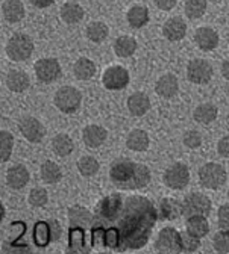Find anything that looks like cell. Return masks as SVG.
I'll return each mask as SVG.
<instances>
[{"instance_id":"obj_1","label":"cell","mask_w":229,"mask_h":254,"mask_svg":"<svg viewBox=\"0 0 229 254\" xmlns=\"http://www.w3.org/2000/svg\"><path fill=\"white\" fill-rule=\"evenodd\" d=\"M158 218L155 204L146 197L108 195L97 203L93 213L91 247L114 251L143 248Z\"/></svg>"},{"instance_id":"obj_2","label":"cell","mask_w":229,"mask_h":254,"mask_svg":"<svg viewBox=\"0 0 229 254\" xmlns=\"http://www.w3.org/2000/svg\"><path fill=\"white\" fill-rule=\"evenodd\" d=\"M111 182L124 190H135L147 186L150 182V171L146 165L132 161H117L110 170Z\"/></svg>"},{"instance_id":"obj_3","label":"cell","mask_w":229,"mask_h":254,"mask_svg":"<svg viewBox=\"0 0 229 254\" xmlns=\"http://www.w3.org/2000/svg\"><path fill=\"white\" fill-rule=\"evenodd\" d=\"M34 53V41L26 34H14L6 44V55L15 61L23 62Z\"/></svg>"},{"instance_id":"obj_4","label":"cell","mask_w":229,"mask_h":254,"mask_svg":"<svg viewBox=\"0 0 229 254\" xmlns=\"http://www.w3.org/2000/svg\"><path fill=\"white\" fill-rule=\"evenodd\" d=\"M55 106L64 114H73L79 109L82 94L73 86H62L56 91L53 97Z\"/></svg>"},{"instance_id":"obj_5","label":"cell","mask_w":229,"mask_h":254,"mask_svg":"<svg viewBox=\"0 0 229 254\" xmlns=\"http://www.w3.org/2000/svg\"><path fill=\"white\" fill-rule=\"evenodd\" d=\"M228 174L225 167H222L220 164L216 162H208L205 165H202V168L199 170V180L201 185L207 189H219L226 183Z\"/></svg>"},{"instance_id":"obj_6","label":"cell","mask_w":229,"mask_h":254,"mask_svg":"<svg viewBox=\"0 0 229 254\" xmlns=\"http://www.w3.org/2000/svg\"><path fill=\"white\" fill-rule=\"evenodd\" d=\"M211 212V200L201 192H191L182 201V216L190 218L194 215L208 216Z\"/></svg>"},{"instance_id":"obj_7","label":"cell","mask_w":229,"mask_h":254,"mask_svg":"<svg viewBox=\"0 0 229 254\" xmlns=\"http://www.w3.org/2000/svg\"><path fill=\"white\" fill-rule=\"evenodd\" d=\"M155 247L159 253H166V254L182 253L181 233L173 227H164L158 233Z\"/></svg>"},{"instance_id":"obj_8","label":"cell","mask_w":229,"mask_h":254,"mask_svg":"<svg viewBox=\"0 0 229 254\" xmlns=\"http://www.w3.org/2000/svg\"><path fill=\"white\" fill-rule=\"evenodd\" d=\"M162 180L170 189L181 190L190 183V170L184 162H175L164 171Z\"/></svg>"},{"instance_id":"obj_9","label":"cell","mask_w":229,"mask_h":254,"mask_svg":"<svg viewBox=\"0 0 229 254\" xmlns=\"http://www.w3.org/2000/svg\"><path fill=\"white\" fill-rule=\"evenodd\" d=\"M213 73V65L207 59H191L187 65V77L196 85H207L211 80Z\"/></svg>"},{"instance_id":"obj_10","label":"cell","mask_w":229,"mask_h":254,"mask_svg":"<svg viewBox=\"0 0 229 254\" xmlns=\"http://www.w3.org/2000/svg\"><path fill=\"white\" fill-rule=\"evenodd\" d=\"M34 70H35L37 79L44 83L55 82L61 76V65L53 58H44V59L37 61L34 65Z\"/></svg>"},{"instance_id":"obj_11","label":"cell","mask_w":229,"mask_h":254,"mask_svg":"<svg viewBox=\"0 0 229 254\" xmlns=\"http://www.w3.org/2000/svg\"><path fill=\"white\" fill-rule=\"evenodd\" d=\"M102 82H104V86L107 89L118 91V89H123V88L127 86V83H129V73L121 65H113V67H108L105 70Z\"/></svg>"},{"instance_id":"obj_12","label":"cell","mask_w":229,"mask_h":254,"mask_svg":"<svg viewBox=\"0 0 229 254\" xmlns=\"http://www.w3.org/2000/svg\"><path fill=\"white\" fill-rule=\"evenodd\" d=\"M18 129H20V133L24 136V139H27L29 142H40L46 135L44 126L35 117L21 118V121L18 124Z\"/></svg>"},{"instance_id":"obj_13","label":"cell","mask_w":229,"mask_h":254,"mask_svg":"<svg viewBox=\"0 0 229 254\" xmlns=\"http://www.w3.org/2000/svg\"><path fill=\"white\" fill-rule=\"evenodd\" d=\"M219 34L211 27H199L194 32V43L204 52H211L219 46Z\"/></svg>"},{"instance_id":"obj_14","label":"cell","mask_w":229,"mask_h":254,"mask_svg":"<svg viewBox=\"0 0 229 254\" xmlns=\"http://www.w3.org/2000/svg\"><path fill=\"white\" fill-rule=\"evenodd\" d=\"M155 91L159 97L162 99H172L178 94L179 91V82H178V77L172 73H167V74H162L156 83H155Z\"/></svg>"},{"instance_id":"obj_15","label":"cell","mask_w":229,"mask_h":254,"mask_svg":"<svg viewBox=\"0 0 229 254\" xmlns=\"http://www.w3.org/2000/svg\"><path fill=\"white\" fill-rule=\"evenodd\" d=\"M107 136H108L107 129H104L102 126H97V124L87 126L85 129H84V132H82L84 144L88 148H97V147H101L107 141Z\"/></svg>"},{"instance_id":"obj_16","label":"cell","mask_w":229,"mask_h":254,"mask_svg":"<svg viewBox=\"0 0 229 254\" xmlns=\"http://www.w3.org/2000/svg\"><path fill=\"white\" fill-rule=\"evenodd\" d=\"M162 34L169 41H181L187 35V24L181 17L169 18L162 26Z\"/></svg>"},{"instance_id":"obj_17","label":"cell","mask_w":229,"mask_h":254,"mask_svg":"<svg viewBox=\"0 0 229 254\" xmlns=\"http://www.w3.org/2000/svg\"><path fill=\"white\" fill-rule=\"evenodd\" d=\"M69 219L72 227H79V229H91L93 224V213L82 207V206H72L69 209Z\"/></svg>"},{"instance_id":"obj_18","label":"cell","mask_w":229,"mask_h":254,"mask_svg":"<svg viewBox=\"0 0 229 254\" xmlns=\"http://www.w3.org/2000/svg\"><path fill=\"white\" fill-rule=\"evenodd\" d=\"M127 109L134 117H141L150 109V99L146 92H134L127 99Z\"/></svg>"},{"instance_id":"obj_19","label":"cell","mask_w":229,"mask_h":254,"mask_svg":"<svg viewBox=\"0 0 229 254\" xmlns=\"http://www.w3.org/2000/svg\"><path fill=\"white\" fill-rule=\"evenodd\" d=\"M158 215H159V219L175 221L179 216H182V203L175 198H162L159 201Z\"/></svg>"},{"instance_id":"obj_20","label":"cell","mask_w":229,"mask_h":254,"mask_svg":"<svg viewBox=\"0 0 229 254\" xmlns=\"http://www.w3.org/2000/svg\"><path fill=\"white\" fill-rule=\"evenodd\" d=\"M187 232L196 238H204L210 233V224H208V219L205 215H194L187 218Z\"/></svg>"},{"instance_id":"obj_21","label":"cell","mask_w":229,"mask_h":254,"mask_svg":"<svg viewBox=\"0 0 229 254\" xmlns=\"http://www.w3.org/2000/svg\"><path fill=\"white\" fill-rule=\"evenodd\" d=\"M29 171L24 165H12L6 173V182L12 189H21L29 182Z\"/></svg>"},{"instance_id":"obj_22","label":"cell","mask_w":229,"mask_h":254,"mask_svg":"<svg viewBox=\"0 0 229 254\" xmlns=\"http://www.w3.org/2000/svg\"><path fill=\"white\" fill-rule=\"evenodd\" d=\"M149 144H150L149 135L143 129H134L132 132H129L126 138V147L132 151H144L147 150Z\"/></svg>"},{"instance_id":"obj_23","label":"cell","mask_w":229,"mask_h":254,"mask_svg":"<svg viewBox=\"0 0 229 254\" xmlns=\"http://www.w3.org/2000/svg\"><path fill=\"white\" fill-rule=\"evenodd\" d=\"M2 14L8 23H17L24 17V6L20 0H5L2 5Z\"/></svg>"},{"instance_id":"obj_24","label":"cell","mask_w":229,"mask_h":254,"mask_svg":"<svg viewBox=\"0 0 229 254\" xmlns=\"http://www.w3.org/2000/svg\"><path fill=\"white\" fill-rule=\"evenodd\" d=\"M29 85H30V79L21 70H11L6 76V86L12 92H23L29 88Z\"/></svg>"},{"instance_id":"obj_25","label":"cell","mask_w":229,"mask_h":254,"mask_svg":"<svg viewBox=\"0 0 229 254\" xmlns=\"http://www.w3.org/2000/svg\"><path fill=\"white\" fill-rule=\"evenodd\" d=\"M84 8L76 2H67L61 6V18L67 24H76L84 18Z\"/></svg>"},{"instance_id":"obj_26","label":"cell","mask_w":229,"mask_h":254,"mask_svg":"<svg viewBox=\"0 0 229 254\" xmlns=\"http://www.w3.org/2000/svg\"><path fill=\"white\" fill-rule=\"evenodd\" d=\"M137 47H138L137 40L134 37H130V35H121L114 43V52L120 58H129V56H132L135 53Z\"/></svg>"},{"instance_id":"obj_27","label":"cell","mask_w":229,"mask_h":254,"mask_svg":"<svg viewBox=\"0 0 229 254\" xmlns=\"http://www.w3.org/2000/svg\"><path fill=\"white\" fill-rule=\"evenodd\" d=\"M126 18L130 26L135 29H140L149 23V9L144 5H134L127 11Z\"/></svg>"},{"instance_id":"obj_28","label":"cell","mask_w":229,"mask_h":254,"mask_svg":"<svg viewBox=\"0 0 229 254\" xmlns=\"http://www.w3.org/2000/svg\"><path fill=\"white\" fill-rule=\"evenodd\" d=\"M73 73L79 80H90L96 74V64L88 58H79L73 65Z\"/></svg>"},{"instance_id":"obj_29","label":"cell","mask_w":229,"mask_h":254,"mask_svg":"<svg viewBox=\"0 0 229 254\" xmlns=\"http://www.w3.org/2000/svg\"><path fill=\"white\" fill-rule=\"evenodd\" d=\"M217 115H219V111L211 103L199 105L198 108L194 109V114H193L194 120L198 123H201V124H211L213 121H216Z\"/></svg>"},{"instance_id":"obj_30","label":"cell","mask_w":229,"mask_h":254,"mask_svg":"<svg viewBox=\"0 0 229 254\" xmlns=\"http://www.w3.org/2000/svg\"><path fill=\"white\" fill-rule=\"evenodd\" d=\"M73 148H75V144H73L72 138L65 133H59L52 139V150L61 157L72 154Z\"/></svg>"},{"instance_id":"obj_31","label":"cell","mask_w":229,"mask_h":254,"mask_svg":"<svg viewBox=\"0 0 229 254\" xmlns=\"http://www.w3.org/2000/svg\"><path fill=\"white\" fill-rule=\"evenodd\" d=\"M40 176H41L43 182H46L49 185H55L62 179V171L58 164H55L52 161H46L40 168Z\"/></svg>"},{"instance_id":"obj_32","label":"cell","mask_w":229,"mask_h":254,"mask_svg":"<svg viewBox=\"0 0 229 254\" xmlns=\"http://www.w3.org/2000/svg\"><path fill=\"white\" fill-rule=\"evenodd\" d=\"M108 34H110V29L102 21H93L87 27V37L93 43H102V41H105Z\"/></svg>"},{"instance_id":"obj_33","label":"cell","mask_w":229,"mask_h":254,"mask_svg":"<svg viewBox=\"0 0 229 254\" xmlns=\"http://www.w3.org/2000/svg\"><path fill=\"white\" fill-rule=\"evenodd\" d=\"M52 241L49 221H38L34 227V242L38 247H46Z\"/></svg>"},{"instance_id":"obj_34","label":"cell","mask_w":229,"mask_h":254,"mask_svg":"<svg viewBox=\"0 0 229 254\" xmlns=\"http://www.w3.org/2000/svg\"><path fill=\"white\" fill-rule=\"evenodd\" d=\"M207 6V0H185V14L193 20L201 18L205 14Z\"/></svg>"},{"instance_id":"obj_35","label":"cell","mask_w":229,"mask_h":254,"mask_svg":"<svg viewBox=\"0 0 229 254\" xmlns=\"http://www.w3.org/2000/svg\"><path fill=\"white\" fill-rule=\"evenodd\" d=\"M78 170L84 177H91L99 171V162L93 156H84L78 162Z\"/></svg>"},{"instance_id":"obj_36","label":"cell","mask_w":229,"mask_h":254,"mask_svg":"<svg viewBox=\"0 0 229 254\" xmlns=\"http://www.w3.org/2000/svg\"><path fill=\"white\" fill-rule=\"evenodd\" d=\"M12 145H14V138L8 130L0 132V157L2 162L9 161L11 153H12Z\"/></svg>"},{"instance_id":"obj_37","label":"cell","mask_w":229,"mask_h":254,"mask_svg":"<svg viewBox=\"0 0 229 254\" xmlns=\"http://www.w3.org/2000/svg\"><path fill=\"white\" fill-rule=\"evenodd\" d=\"M47 190L43 189V188H34L29 192V197H27V201L30 206H34V207H43L47 204Z\"/></svg>"},{"instance_id":"obj_38","label":"cell","mask_w":229,"mask_h":254,"mask_svg":"<svg viewBox=\"0 0 229 254\" xmlns=\"http://www.w3.org/2000/svg\"><path fill=\"white\" fill-rule=\"evenodd\" d=\"M181 245H182V253H194L201 247V239L190 235L188 232H184L181 233Z\"/></svg>"},{"instance_id":"obj_39","label":"cell","mask_w":229,"mask_h":254,"mask_svg":"<svg viewBox=\"0 0 229 254\" xmlns=\"http://www.w3.org/2000/svg\"><path fill=\"white\" fill-rule=\"evenodd\" d=\"M213 244H214V250L217 253H223V254L229 253V230L222 229L220 232H217L214 235Z\"/></svg>"},{"instance_id":"obj_40","label":"cell","mask_w":229,"mask_h":254,"mask_svg":"<svg viewBox=\"0 0 229 254\" xmlns=\"http://www.w3.org/2000/svg\"><path fill=\"white\" fill-rule=\"evenodd\" d=\"M184 144L188 148H199L202 145V135L198 130H190L184 135Z\"/></svg>"},{"instance_id":"obj_41","label":"cell","mask_w":229,"mask_h":254,"mask_svg":"<svg viewBox=\"0 0 229 254\" xmlns=\"http://www.w3.org/2000/svg\"><path fill=\"white\" fill-rule=\"evenodd\" d=\"M217 221H219V227L229 230V204L220 206L217 212Z\"/></svg>"},{"instance_id":"obj_42","label":"cell","mask_w":229,"mask_h":254,"mask_svg":"<svg viewBox=\"0 0 229 254\" xmlns=\"http://www.w3.org/2000/svg\"><path fill=\"white\" fill-rule=\"evenodd\" d=\"M217 151L222 157L229 159V135L223 136L219 142H217Z\"/></svg>"},{"instance_id":"obj_43","label":"cell","mask_w":229,"mask_h":254,"mask_svg":"<svg viewBox=\"0 0 229 254\" xmlns=\"http://www.w3.org/2000/svg\"><path fill=\"white\" fill-rule=\"evenodd\" d=\"M49 226H50V235H52V241H58L62 235V227L56 219H50L49 221Z\"/></svg>"},{"instance_id":"obj_44","label":"cell","mask_w":229,"mask_h":254,"mask_svg":"<svg viewBox=\"0 0 229 254\" xmlns=\"http://www.w3.org/2000/svg\"><path fill=\"white\" fill-rule=\"evenodd\" d=\"M178 0H155V5L162 11H170L176 6Z\"/></svg>"},{"instance_id":"obj_45","label":"cell","mask_w":229,"mask_h":254,"mask_svg":"<svg viewBox=\"0 0 229 254\" xmlns=\"http://www.w3.org/2000/svg\"><path fill=\"white\" fill-rule=\"evenodd\" d=\"M30 3L37 8H47L55 3V0H30Z\"/></svg>"},{"instance_id":"obj_46","label":"cell","mask_w":229,"mask_h":254,"mask_svg":"<svg viewBox=\"0 0 229 254\" xmlns=\"http://www.w3.org/2000/svg\"><path fill=\"white\" fill-rule=\"evenodd\" d=\"M220 70H222V76H223L226 80H229V59L223 61V64H222Z\"/></svg>"},{"instance_id":"obj_47","label":"cell","mask_w":229,"mask_h":254,"mask_svg":"<svg viewBox=\"0 0 229 254\" xmlns=\"http://www.w3.org/2000/svg\"><path fill=\"white\" fill-rule=\"evenodd\" d=\"M228 124H229V114H228Z\"/></svg>"},{"instance_id":"obj_48","label":"cell","mask_w":229,"mask_h":254,"mask_svg":"<svg viewBox=\"0 0 229 254\" xmlns=\"http://www.w3.org/2000/svg\"><path fill=\"white\" fill-rule=\"evenodd\" d=\"M228 198H229V192H228Z\"/></svg>"}]
</instances>
